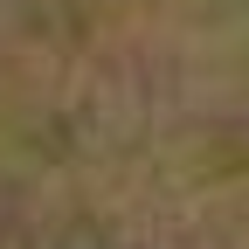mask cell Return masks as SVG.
Here are the masks:
<instances>
[{
  "label": "cell",
  "instance_id": "cell-1",
  "mask_svg": "<svg viewBox=\"0 0 249 249\" xmlns=\"http://www.w3.org/2000/svg\"><path fill=\"white\" fill-rule=\"evenodd\" d=\"M0 249H249V0H0Z\"/></svg>",
  "mask_w": 249,
  "mask_h": 249
}]
</instances>
